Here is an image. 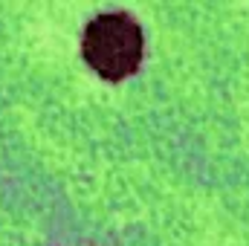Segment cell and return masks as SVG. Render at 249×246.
<instances>
[{"instance_id":"cell-1","label":"cell","mask_w":249,"mask_h":246,"mask_svg":"<svg viewBox=\"0 0 249 246\" xmlns=\"http://www.w3.org/2000/svg\"><path fill=\"white\" fill-rule=\"evenodd\" d=\"M81 53L105 81H122L139 70L142 29L124 12H105L87 23Z\"/></svg>"}]
</instances>
